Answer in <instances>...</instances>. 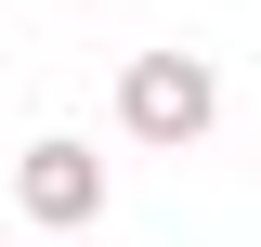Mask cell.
Wrapping results in <instances>:
<instances>
[{"instance_id":"7a4b0ae2","label":"cell","mask_w":261,"mask_h":247,"mask_svg":"<svg viewBox=\"0 0 261 247\" xmlns=\"http://www.w3.org/2000/svg\"><path fill=\"white\" fill-rule=\"evenodd\" d=\"M13 208H27L53 247H92L105 234V156L79 143V130H39V143L13 156Z\"/></svg>"},{"instance_id":"6da1fadb","label":"cell","mask_w":261,"mask_h":247,"mask_svg":"<svg viewBox=\"0 0 261 247\" xmlns=\"http://www.w3.org/2000/svg\"><path fill=\"white\" fill-rule=\"evenodd\" d=\"M209 117H222L209 52H130V65H118V130H130V143L183 156V143H209Z\"/></svg>"}]
</instances>
